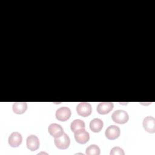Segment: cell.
Here are the masks:
<instances>
[{
	"instance_id": "4fadbf2b",
	"label": "cell",
	"mask_w": 155,
	"mask_h": 155,
	"mask_svg": "<svg viewBox=\"0 0 155 155\" xmlns=\"http://www.w3.org/2000/svg\"><path fill=\"white\" fill-rule=\"evenodd\" d=\"M103 121L99 118H94L90 121V128L94 133L99 132L103 128Z\"/></svg>"
},
{
	"instance_id": "277c9868",
	"label": "cell",
	"mask_w": 155,
	"mask_h": 155,
	"mask_svg": "<svg viewBox=\"0 0 155 155\" xmlns=\"http://www.w3.org/2000/svg\"><path fill=\"white\" fill-rule=\"evenodd\" d=\"M71 110L69 108L66 107H62L58 108L56 111V118L62 122L67 120L71 116Z\"/></svg>"
},
{
	"instance_id": "9c48e42d",
	"label": "cell",
	"mask_w": 155,
	"mask_h": 155,
	"mask_svg": "<svg viewBox=\"0 0 155 155\" xmlns=\"http://www.w3.org/2000/svg\"><path fill=\"white\" fill-rule=\"evenodd\" d=\"M48 131L50 134L54 138L59 137L64 133L63 128L59 124L56 123L51 124L48 127Z\"/></svg>"
},
{
	"instance_id": "6da1fadb",
	"label": "cell",
	"mask_w": 155,
	"mask_h": 155,
	"mask_svg": "<svg viewBox=\"0 0 155 155\" xmlns=\"http://www.w3.org/2000/svg\"><path fill=\"white\" fill-rule=\"evenodd\" d=\"M111 117L113 120L119 124H123L127 123L129 119V116L127 111L123 110H117L114 111Z\"/></svg>"
},
{
	"instance_id": "5b68a950",
	"label": "cell",
	"mask_w": 155,
	"mask_h": 155,
	"mask_svg": "<svg viewBox=\"0 0 155 155\" xmlns=\"http://www.w3.org/2000/svg\"><path fill=\"white\" fill-rule=\"evenodd\" d=\"M120 134V128L114 125H110L105 131L106 137L110 140H114L117 139Z\"/></svg>"
},
{
	"instance_id": "5bb4252c",
	"label": "cell",
	"mask_w": 155,
	"mask_h": 155,
	"mask_svg": "<svg viewBox=\"0 0 155 155\" xmlns=\"http://www.w3.org/2000/svg\"><path fill=\"white\" fill-rule=\"evenodd\" d=\"M85 125L84 122L78 119L74 120L71 123V125H70V128L73 133L81 129H85Z\"/></svg>"
},
{
	"instance_id": "52a82bcc",
	"label": "cell",
	"mask_w": 155,
	"mask_h": 155,
	"mask_svg": "<svg viewBox=\"0 0 155 155\" xmlns=\"http://www.w3.org/2000/svg\"><path fill=\"white\" fill-rule=\"evenodd\" d=\"M26 145L28 150L34 151L39 147V140L38 137L34 134L28 136L26 140Z\"/></svg>"
},
{
	"instance_id": "30bf717a",
	"label": "cell",
	"mask_w": 155,
	"mask_h": 155,
	"mask_svg": "<svg viewBox=\"0 0 155 155\" xmlns=\"http://www.w3.org/2000/svg\"><path fill=\"white\" fill-rule=\"evenodd\" d=\"M113 107L114 104L111 102H102L97 105L96 110L100 114H106L110 113Z\"/></svg>"
},
{
	"instance_id": "8fae6325",
	"label": "cell",
	"mask_w": 155,
	"mask_h": 155,
	"mask_svg": "<svg viewBox=\"0 0 155 155\" xmlns=\"http://www.w3.org/2000/svg\"><path fill=\"white\" fill-rule=\"evenodd\" d=\"M143 127L145 131L150 133L155 132V119L152 116H147L143 120Z\"/></svg>"
},
{
	"instance_id": "9a60e30c",
	"label": "cell",
	"mask_w": 155,
	"mask_h": 155,
	"mask_svg": "<svg viewBox=\"0 0 155 155\" xmlns=\"http://www.w3.org/2000/svg\"><path fill=\"white\" fill-rule=\"evenodd\" d=\"M100 153L99 147L95 144L90 145L86 149V154L87 155H99Z\"/></svg>"
},
{
	"instance_id": "2e32d148",
	"label": "cell",
	"mask_w": 155,
	"mask_h": 155,
	"mask_svg": "<svg viewBox=\"0 0 155 155\" xmlns=\"http://www.w3.org/2000/svg\"><path fill=\"white\" fill-rule=\"evenodd\" d=\"M110 155H116V154H119V155H124L125 153L122 148H121L119 147H113L110 153Z\"/></svg>"
},
{
	"instance_id": "7a4b0ae2",
	"label": "cell",
	"mask_w": 155,
	"mask_h": 155,
	"mask_svg": "<svg viewBox=\"0 0 155 155\" xmlns=\"http://www.w3.org/2000/svg\"><path fill=\"white\" fill-rule=\"evenodd\" d=\"M77 113L82 117H88L92 111V108L88 102H81L78 104L76 107Z\"/></svg>"
},
{
	"instance_id": "3957f363",
	"label": "cell",
	"mask_w": 155,
	"mask_h": 155,
	"mask_svg": "<svg viewBox=\"0 0 155 155\" xmlns=\"http://www.w3.org/2000/svg\"><path fill=\"white\" fill-rule=\"evenodd\" d=\"M55 146L61 150L67 149L70 143L69 136L66 133H64L61 136L55 138L54 140Z\"/></svg>"
},
{
	"instance_id": "7c38bea8",
	"label": "cell",
	"mask_w": 155,
	"mask_h": 155,
	"mask_svg": "<svg viewBox=\"0 0 155 155\" xmlns=\"http://www.w3.org/2000/svg\"><path fill=\"white\" fill-rule=\"evenodd\" d=\"M12 109L15 113L21 114L27 110V104L25 102H16L13 104Z\"/></svg>"
},
{
	"instance_id": "ba28073f",
	"label": "cell",
	"mask_w": 155,
	"mask_h": 155,
	"mask_svg": "<svg viewBox=\"0 0 155 155\" xmlns=\"http://www.w3.org/2000/svg\"><path fill=\"white\" fill-rule=\"evenodd\" d=\"M22 140V137L19 132L14 131L11 133L8 139V144L12 147H19Z\"/></svg>"
},
{
	"instance_id": "8992f818",
	"label": "cell",
	"mask_w": 155,
	"mask_h": 155,
	"mask_svg": "<svg viewBox=\"0 0 155 155\" xmlns=\"http://www.w3.org/2000/svg\"><path fill=\"white\" fill-rule=\"evenodd\" d=\"M74 139L78 143L84 144L89 140L90 134L85 129H81L74 132Z\"/></svg>"
}]
</instances>
